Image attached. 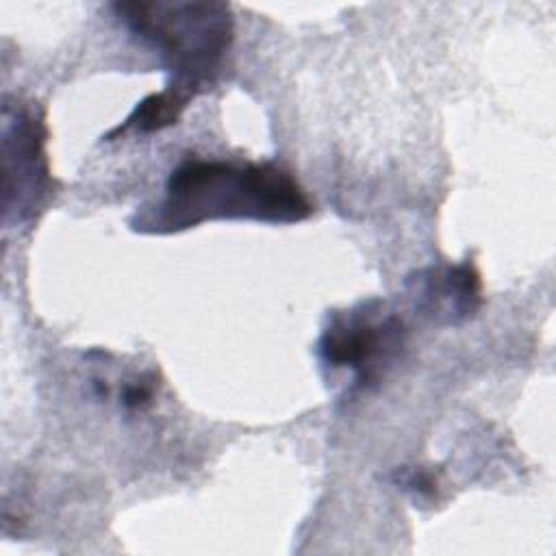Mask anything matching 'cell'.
<instances>
[{"instance_id": "obj_6", "label": "cell", "mask_w": 556, "mask_h": 556, "mask_svg": "<svg viewBox=\"0 0 556 556\" xmlns=\"http://www.w3.org/2000/svg\"><path fill=\"white\" fill-rule=\"evenodd\" d=\"M191 102L185 100L182 96L174 93L172 89H163L156 93L146 96L141 102H137V106L132 109V113L124 119V124H119L117 128H113L106 139H115L119 135H126L128 130H137V132H156L163 130L172 124H178L182 111L189 106Z\"/></svg>"}, {"instance_id": "obj_3", "label": "cell", "mask_w": 556, "mask_h": 556, "mask_svg": "<svg viewBox=\"0 0 556 556\" xmlns=\"http://www.w3.org/2000/svg\"><path fill=\"white\" fill-rule=\"evenodd\" d=\"M406 326L380 300L332 313L317 352L328 369L350 371L356 389L378 382L406 348Z\"/></svg>"}, {"instance_id": "obj_1", "label": "cell", "mask_w": 556, "mask_h": 556, "mask_svg": "<svg viewBox=\"0 0 556 556\" xmlns=\"http://www.w3.org/2000/svg\"><path fill=\"white\" fill-rule=\"evenodd\" d=\"M311 213L313 202L306 191L278 163L193 156L172 169L161 200L141 211L132 228L150 235H169L211 219L293 224Z\"/></svg>"}, {"instance_id": "obj_4", "label": "cell", "mask_w": 556, "mask_h": 556, "mask_svg": "<svg viewBox=\"0 0 556 556\" xmlns=\"http://www.w3.org/2000/svg\"><path fill=\"white\" fill-rule=\"evenodd\" d=\"M43 115L33 104H4L2 111V174L4 219H30L48 202L54 180L46 156Z\"/></svg>"}, {"instance_id": "obj_5", "label": "cell", "mask_w": 556, "mask_h": 556, "mask_svg": "<svg viewBox=\"0 0 556 556\" xmlns=\"http://www.w3.org/2000/svg\"><path fill=\"white\" fill-rule=\"evenodd\" d=\"M415 311L437 324H460L482 306V280L471 261L415 271L406 280Z\"/></svg>"}, {"instance_id": "obj_7", "label": "cell", "mask_w": 556, "mask_h": 556, "mask_svg": "<svg viewBox=\"0 0 556 556\" xmlns=\"http://www.w3.org/2000/svg\"><path fill=\"white\" fill-rule=\"evenodd\" d=\"M397 482L402 489H406L415 500H432L439 486V480L434 471L426 467H415V469H402L397 476Z\"/></svg>"}, {"instance_id": "obj_8", "label": "cell", "mask_w": 556, "mask_h": 556, "mask_svg": "<svg viewBox=\"0 0 556 556\" xmlns=\"http://www.w3.org/2000/svg\"><path fill=\"white\" fill-rule=\"evenodd\" d=\"M154 397V378L152 376H141L135 382L126 384L122 393V404L130 410H139L152 404Z\"/></svg>"}, {"instance_id": "obj_2", "label": "cell", "mask_w": 556, "mask_h": 556, "mask_svg": "<svg viewBox=\"0 0 556 556\" xmlns=\"http://www.w3.org/2000/svg\"><path fill=\"white\" fill-rule=\"evenodd\" d=\"M115 17L150 43L165 63L167 89L193 100L211 85L235 39V20L226 2H115Z\"/></svg>"}]
</instances>
